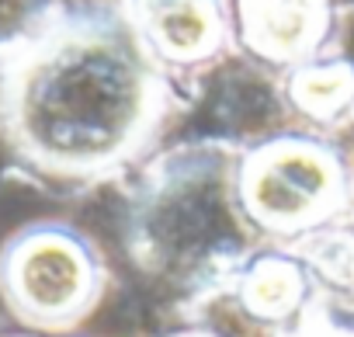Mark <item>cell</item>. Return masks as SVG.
<instances>
[{"mask_svg":"<svg viewBox=\"0 0 354 337\" xmlns=\"http://www.w3.org/2000/svg\"><path fill=\"white\" fill-rule=\"evenodd\" d=\"M142 101V66L118 39L70 35L25 66L15 115L39 149L80 160L125 139L139 122Z\"/></svg>","mask_w":354,"mask_h":337,"instance_id":"6da1fadb","label":"cell"},{"mask_svg":"<svg viewBox=\"0 0 354 337\" xmlns=\"http://www.w3.org/2000/svg\"><path fill=\"white\" fill-rule=\"evenodd\" d=\"M15 282L18 295L28 306L42 313H59L70 309L84 292V261L73 247L59 240H39L18 254Z\"/></svg>","mask_w":354,"mask_h":337,"instance_id":"7a4b0ae2","label":"cell"},{"mask_svg":"<svg viewBox=\"0 0 354 337\" xmlns=\"http://www.w3.org/2000/svg\"><path fill=\"white\" fill-rule=\"evenodd\" d=\"M323 25L319 0H243V35L264 56H299Z\"/></svg>","mask_w":354,"mask_h":337,"instance_id":"3957f363","label":"cell"},{"mask_svg":"<svg viewBox=\"0 0 354 337\" xmlns=\"http://www.w3.org/2000/svg\"><path fill=\"white\" fill-rule=\"evenodd\" d=\"M323 188H326V171L319 160L306 153H285L261 167L254 181V202L264 216L295 219L313 209Z\"/></svg>","mask_w":354,"mask_h":337,"instance_id":"277c9868","label":"cell"},{"mask_svg":"<svg viewBox=\"0 0 354 337\" xmlns=\"http://www.w3.org/2000/svg\"><path fill=\"white\" fill-rule=\"evenodd\" d=\"M153 42L177 60L205 56L219 39V18L209 0H156L149 11Z\"/></svg>","mask_w":354,"mask_h":337,"instance_id":"5b68a950","label":"cell"},{"mask_svg":"<svg viewBox=\"0 0 354 337\" xmlns=\"http://www.w3.org/2000/svg\"><path fill=\"white\" fill-rule=\"evenodd\" d=\"M347 91V77L344 73H330V70H319V73H306L299 77V98L309 104V108H326V104H337Z\"/></svg>","mask_w":354,"mask_h":337,"instance_id":"8992f818","label":"cell"}]
</instances>
